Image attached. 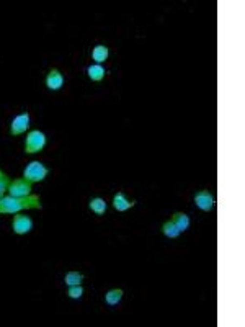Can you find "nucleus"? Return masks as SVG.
Masks as SVG:
<instances>
[{
  "label": "nucleus",
  "instance_id": "14",
  "mask_svg": "<svg viewBox=\"0 0 245 327\" xmlns=\"http://www.w3.org/2000/svg\"><path fill=\"white\" fill-rule=\"evenodd\" d=\"M88 206H90L92 211L95 214H98V216L105 214V211H106V203H105V200H103V198H92Z\"/></svg>",
  "mask_w": 245,
  "mask_h": 327
},
{
  "label": "nucleus",
  "instance_id": "3",
  "mask_svg": "<svg viewBox=\"0 0 245 327\" xmlns=\"http://www.w3.org/2000/svg\"><path fill=\"white\" fill-rule=\"evenodd\" d=\"M44 146H46V134L43 131L35 129V131H30V133H28L26 143H25L26 154H36V152L43 151Z\"/></svg>",
  "mask_w": 245,
  "mask_h": 327
},
{
  "label": "nucleus",
  "instance_id": "15",
  "mask_svg": "<svg viewBox=\"0 0 245 327\" xmlns=\"http://www.w3.org/2000/svg\"><path fill=\"white\" fill-rule=\"evenodd\" d=\"M162 232L168 237V239H177V237L180 236V231H178L177 226L172 221H165V223H163Z\"/></svg>",
  "mask_w": 245,
  "mask_h": 327
},
{
  "label": "nucleus",
  "instance_id": "18",
  "mask_svg": "<svg viewBox=\"0 0 245 327\" xmlns=\"http://www.w3.org/2000/svg\"><path fill=\"white\" fill-rule=\"evenodd\" d=\"M67 294L72 298V300H79V298H82V294H83L82 285H72V286H69Z\"/></svg>",
  "mask_w": 245,
  "mask_h": 327
},
{
  "label": "nucleus",
  "instance_id": "11",
  "mask_svg": "<svg viewBox=\"0 0 245 327\" xmlns=\"http://www.w3.org/2000/svg\"><path fill=\"white\" fill-rule=\"evenodd\" d=\"M87 74H88V77H90V81L102 82L103 77H105V69H103L102 64H93L87 69Z\"/></svg>",
  "mask_w": 245,
  "mask_h": 327
},
{
  "label": "nucleus",
  "instance_id": "7",
  "mask_svg": "<svg viewBox=\"0 0 245 327\" xmlns=\"http://www.w3.org/2000/svg\"><path fill=\"white\" fill-rule=\"evenodd\" d=\"M30 128V115L28 113H21L18 115L17 118H13L12 124H10V134L12 136H20L25 131Z\"/></svg>",
  "mask_w": 245,
  "mask_h": 327
},
{
  "label": "nucleus",
  "instance_id": "5",
  "mask_svg": "<svg viewBox=\"0 0 245 327\" xmlns=\"http://www.w3.org/2000/svg\"><path fill=\"white\" fill-rule=\"evenodd\" d=\"M31 185H33L31 182H28L25 179H18V180L10 182L7 191H10L12 196H28L31 195Z\"/></svg>",
  "mask_w": 245,
  "mask_h": 327
},
{
  "label": "nucleus",
  "instance_id": "4",
  "mask_svg": "<svg viewBox=\"0 0 245 327\" xmlns=\"http://www.w3.org/2000/svg\"><path fill=\"white\" fill-rule=\"evenodd\" d=\"M12 227H13V232L18 236L28 234L33 229V219L30 216H26V214H17V216H13Z\"/></svg>",
  "mask_w": 245,
  "mask_h": 327
},
{
  "label": "nucleus",
  "instance_id": "9",
  "mask_svg": "<svg viewBox=\"0 0 245 327\" xmlns=\"http://www.w3.org/2000/svg\"><path fill=\"white\" fill-rule=\"evenodd\" d=\"M136 204V202H129L128 198H126L124 193H121V191H118V193L113 196V206H115L116 211H128V209H131Z\"/></svg>",
  "mask_w": 245,
  "mask_h": 327
},
{
  "label": "nucleus",
  "instance_id": "13",
  "mask_svg": "<svg viewBox=\"0 0 245 327\" xmlns=\"http://www.w3.org/2000/svg\"><path fill=\"white\" fill-rule=\"evenodd\" d=\"M122 289H110L106 294H105V301H106V305H110V306H116L118 303L121 301V298H122Z\"/></svg>",
  "mask_w": 245,
  "mask_h": 327
},
{
  "label": "nucleus",
  "instance_id": "16",
  "mask_svg": "<svg viewBox=\"0 0 245 327\" xmlns=\"http://www.w3.org/2000/svg\"><path fill=\"white\" fill-rule=\"evenodd\" d=\"M64 282L67 286H72V285H82L83 282V275L79 273V272H69L67 275H65Z\"/></svg>",
  "mask_w": 245,
  "mask_h": 327
},
{
  "label": "nucleus",
  "instance_id": "17",
  "mask_svg": "<svg viewBox=\"0 0 245 327\" xmlns=\"http://www.w3.org/2000/svg\"><path fill=\"white\" fill-rule=\"evenodd\" d=\"M8 185H10V179H8L5 172L0 170V198L5 195V191L8 190Z\"/></svg>",
  "mask_w": 245,
  "mask_h": 327
},
{
  "label": "nucleus",
  "instance_id": "2",
  "mask_svg": "<svg viewBox=\"0 0 245 327\" xmlns=\"http://www.w3.org/2000/svg\"><path fill=\"white\" fill-rule=\"evenodd\" d=\"M49 170L46 169L41 162L38 161H33L30 162L28 165L25 167V170H23V179L31 182V184H35V182H43L46 177H48Z\"/></svg>",
  "mask_w": 245,
  "mask_h": 327
},
{
  "label": "nucleus",
  "instance_id": "12",
  "mask_svg": "<svg viewBox=\"0 0 245 327\" xmlns=\"http://www.w3.org/2000/svg\"><path fill=\"white\" fill-rule=\"evenodd\" d=\"M108 54H110V51H108L106 46H103V44L95 46L93 51H92V58H93V61H95L97 64L105 62V61L108 59Z\"/></svg>",
  "mask_w": 245,
  "mask_h": 327
},
{
  "label": "nucleus",
  "instance_id": "8",
  "mask_svg": "<svg viewBox=\"0 0 245 327\" xmlns=\"http://www.w3.org/2000/svg\"><path fill=\"white\" fill-rule=\"evenodd\" d=\"M62 85H64V76L58 69H51L48 77H46V87H48L49 90H59Z\"/></svg>",
  "mask_w": 245,
  "mask_h": 327
},
{
  "label": "nucleus",
  "instance_id": "1",
  "mask_svg": "<svg viewBox=\"0 0 245 327\" xmlns=\"http://www.w3.org/2000/svg\"><path fill=\"white\" fill-rule=\"evenodd\" d=\"M43 203L38 195L28 196H2L0 198V214H17L21 209H41Z\"/></svg>",
  "mask_w": 245,
  "mask_h": 327
},
{
  "label": "nucleus",
  "instance_id": "10",
  "mask_svg": "<svg viewBox=\"0 0 245 327\" xmlns=\"http://www.w3.org/2000/svg\"><path fill=\"white\" fill-rule=\"evenodd\" d=\"M170 221L175 224L180 232H185L186 229L190 227V218H188L185 213H173Z\"/></svg>",
  "mask_w": 245,
  "mask_h": 327
},
{
  "label": "nucleus",
  "instance_id": "6",
  "mask_svg": "<svg viewBox=\"0 0 245 327\" xmlns=\"http://www.w3.org/2000/svg\"><path fill=\"white\" fill-rule=\"evenodd\" d=\"M195 203L201 211H211L214 208V196L209 190H201L195 195Z\"/></svg>",
  "mask_w": 245,
  "mask_h": 327
}]
</instances>
